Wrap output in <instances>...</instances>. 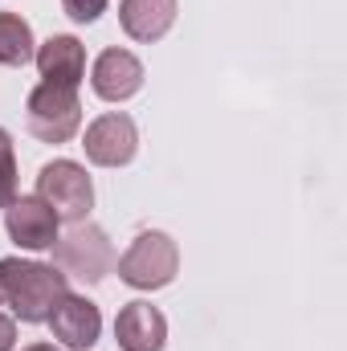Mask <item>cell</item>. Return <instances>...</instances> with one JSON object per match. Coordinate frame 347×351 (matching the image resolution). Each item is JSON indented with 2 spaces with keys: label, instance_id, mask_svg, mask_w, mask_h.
<instances>
[{
  "label": "cell",
  "instance_id": "cell-1",
  "mask_svg": "<svg viewBox=\"0 0 347 351\" xmlns=\"http://www.w3.org/2000/svg\"><path fill=\"white\" fill-rule=\"evenodd\" d=\"M0 290L21 323H45L58 298L70 294V278L58 265L25 262V258H0Z\"/></svg>",
  "mask_w": 347,
  "mask_h": 351
},
{
  "label": "cell",
  "instance_id": "cell-2",
  "mask_svg": "<svg viewBox=\"0 0 347 351\" xmlns=\"http://www.w3.org/2000/svg\"><path fill=\"white\" fill-rule=\"evenodd\" d=\"M115 269L119 282H127L131 290H164L180 274V245L164 229H143L123 250V258H115Z\"/></svg>",
  "mask_w": 347,
  "mask_h": 351
},
{
  "label": "cell",
  "instance_id": "cell-3",
  "mask_svg": "<svg viewBox=\"0 0 347 351\" xmlns=\"http://www.w3.org/2000/svg\"><path fill=\"white\" fill-rule=\"evenodd\" d=\"M25 123L29 135L41 143H70L82 131V102L74 86L37 82L25 98Z\"/></svg>",
  "mask_w": 347,
  "mask_h": 351
},
{
  "label": "cell",
  "instance_id": "cell-4",
  "mask_svg": "<svg viewBox=\"0 0 347 351\" xmlns=\"http://www.w3.org/2000/svg\"><path fill=\"white\" fill-rule=\"evenodd\" d=\"M53 265L66 278H78L86 286H98L115 269V245H110V237H106L102 225L78 221V225H70L66 237L53 241Z\"/></svg>",
  "mask_w": 347,
  "mask_h": 351
},
{
  "label": "cell",
  "instance_id": "cell-5",
  "mask_svg": "<svg viewBox=\"0 0 347 351\" xmlns=\"http://www.w3.org/2000/svg\"><path fill=\"white\" fill-rule=\"evenodd\" d=\"M37 196L58 213V221L78 225V221H90L94 180L86 176V168L78 160H49L37 172Z\"/></svg>",
  "mask_w": 347,
  "mask_h": 351
},
{
  "label": "cell",
  "instance_id": "cell-6",
  "mask_svg": "<svg viewBox=\"0 0 347 351\" xmlns=\"http://www.w3.org/2000/svg\"><path fill=\"white\" fill-rule=\"evenodd\" d=\"M82 147L94 168H127L139 152V127L127 110H106L86 127Z\"/></svg>",
  "mask_w": 347,
  "mask_h": 351
},
{
  "label": "cell",
  "instance_id": "cell-7",
  "mask_svg": "<svg viewBox=\"0 0 347 351\" xmlns=\"http://www.w3.org/2000/svg\"><path fill=\"white\" fill-rule=\"evenodd\" d=\"M58 213L33 192V196H16L8 208H4V229H8V241L16 250H29V254H41V250H53L58 241Z\"/></svg>",
  "mask_w": 347,
  "mask_h": 351
},
{
  "label": "cell",
  "instance_id": "cell-8",
  "mask_svg": "<svg viewBox=\"0 0 347 351\" xmlns=\"http://www.w3.org/2000/svg\"><path fill=\"white\" fill-rule=\"evenodd\" d=\"M49 331H53V343L70 351H90L102 335V311L98 302H90L86 294H66L58 298V306L49 311Z\"/></svg>",
  "mask_w": 347,
  "mask_h": 351
},
{
  "label": "cell",
  "instance_id": "cell-9",
  "mask_svg": "<svg viewBox=\"0 0 347 351\" xmlns=\"http://www.w3.org/2000/svg\"><path fill=\"white\" fill-rule=\"evenodd\" d=\"M143 62L131 53V49H102L90 66V90L102 98V102H127L143 90Z\"/></svg>",
  "mask_w": 347,
  "mask_h": 351
},
{
  "label": "cell",
  "instance_id": "cell-10",
  "mask_svg": "<svg viewBox=\"0 0 347 351\" xmlns=\"http://www.w3.org/2000/svg\"><path fill=\"white\" fill-rule=\"evenodd\" d=\"M115 343L119 351H164L168 343V319L147 298H131L115 315Z\"/></svg>",
  "mask_w": 347,
  "mask_h": 351
},
{
  "label": "cell",
  "instance_id": "cell-11",
  "mask_svg": "<svg viewBox=\"0 0 347 351\" xmlns=\"http://www.w3.org/2000/svg\"><path fill=\"white\" fill-rule=\"evenodd\" d=\"M41 82H58V86H74L86 78V45L74 33H53L45 45H37L33 53Z\"/></svg>",
  "mask_w": 347,
  "mask_h": 351
},
{
  "label": "cell",
  "instance_id": "cell-12",
  "mask_svg": "<svg viewBox=\"0 0 347 351\" xmlns=\"http://www.w3.org/2000/svg\"><path fill=\"white\" fill-rule=\"evenodd\" d=\"M180 0H119V25L131 41H160L168 37V29L176 25Z\"/></svg>",
  "mask_w": 347,
  "mask_h": 351
},
{
  "label": "cell",
  "instance_id": "cell-13",
  "mask_svg": "<svg viewBox=\"0 0 347 351\" xmlns=\"http://www.w3.org/2000/svg\"><path fill=\"white\" fill-rule=\"evenodd\" d=\"M33 53H37L33 25L21 12H0V66L21 70V66L33 62Z\"/></svg>",
  "mask_w": 347,
  "mask_h": 351
},
{
  "label": "cell",
  "instance_id": "cell-14",
  "mask_svg": "<svg viewBox=\"0 0 347 351\" xmlns=\"http://www.w3.org/2000/svg\"><path fill=\"white\" fill-rule=\"evenodd\" d=\"M16 188H21V176H16V147H12V135L0 127V208H8L16 200Z\"/></svg>",
  "mask_w": 347,
  "mask_h": 351
},
{
  "label": "cell",
  "instance_id": "cell-15",
  "mask_svg": "<svg viewBox=\"0 0 347 351\" xmlns=\"http://www.w3.org/2000/svg\"><path fill=\"white\" fill-rule=\"evenodd\" d=\"M106 4H110V0H62V12H66L70 21H78V25H94V21L106 12Z\"/></svg>",
  "mask_w": 347,
  "mask_h": 351
},
{
  "label": "cell",
  "instance_id": "cell-16",
  "mask_svg": "<svg viewBox=\"0 0 347 351\" xmlns=\"http://www.w3.org/2000/svg\"><path fill=\"white\" fill-rule=\"evenodd\" d=\"M16 348V319L0 311V351H12Z\"/></svg>",
  "mask_w": 347,
  "mask_h": 351
},
{
  "label": "cell",
  "instance_id": "cell-17",
  "mask_svg": "<svg viewBox=\"0 0 347 351\" xmlns=\"http://www.w3.org/2000/svg\"><path fill=\"white\" fill-rule=\"evenodd\" d=\"M21 351H58L53 343H29V348H21Z\"/></svg>",
  "mask_w": 347,
  "mask_h": 351
},
{
  "label": "cell",
  "instance_id": "cell-18",
  "mask_svg": "<svg viewBox=\"0 0 347 351\" xmlns=\"http://www.w3.org/2000/svg\"><path fill=\"white\" fill-rule=\"evenodd\" d=\"M0 306H4V290H0Z\"/></svg>",
  "mask_w": 347,
  "mask_h": 351
}]
</instances>
